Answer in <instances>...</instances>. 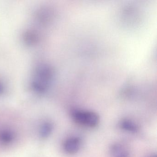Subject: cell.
<instances>
[{"label":"cell","instance_id":"1","mask_svg":"<svg viewBox=\"0 0 157 157\" xmlns=\"http://www.w3.org/2000/svg\"><path fill=\"white\" fill-rule=\"evenodd\" d=\"M71 116L77 124L89 128L95 127L100 121L98 115L92 111L75 109L71 111Z\"/></svg>","mask_w":157,"mask_h":157},{"label":"cell","instance_id":"2","mask_svg":"<svg viewBox=\"0 0 157 157\" xmlns=\"http://www.w3.org/2000/svg\"><path fill=\"white\" fill-rule=\"evenodd\" d=\"M82 140L77 136H71L66 140L63 144V149L66 153L74 154L80 149Z\"/></svg>","mask_w":157,"mask_h":157},{"label":"cell","instance_id":"3","mask_svg":"<svg viewBox=\"0 0 157 157\" xmlns=\"http://www.w3.org/2000/svg\"><path fill=\"white\" fill-rule=\"evenodd\" d=\"M110 153L112 157H129L128 150L120 143L113 144L110 147Z\"/></svg>","mask_w":157,"mask_h":157},{"label":"cell","instance_id":"4","mask_svg":"<svg viewBox=\"0 0 157 157\" xmlns=\"http://www.w3.org/2000/svg\"><path fill=\"white\" fill-rule=\"evenodd\" d=\"M119 127L122 130L130 133H136L139 131V127L135 122L128 119H124L119 123Z\"/></svg>","mask_w":157,"mask_h":157},{"label":"cell","instance_id":"5","mask_svg":"<svg viewBox=\"0 0 157 157\" xmlns=\"http://www.w3.org/2000/svg\"><path fill=\"white\" fill-rule=\"evenodd\" d=\"M157 157L156 155H153V156H151V157Z\"/></svg>","mask_w":157,"mask_h":157}]
</instances>
